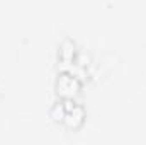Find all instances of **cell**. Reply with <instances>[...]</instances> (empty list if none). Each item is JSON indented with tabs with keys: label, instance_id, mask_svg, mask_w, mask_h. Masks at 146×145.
<instances>
[{
	"label": "cell",
	"instance_id": "7a4b0ae2",
	"mask_svg": "<svg viewBox=\"0 0 146 145\" xmlns=\"http://www.w3.org/2000/svg\"><path fill=\"white\" fill-rule=\"evenodd\" d=\"M56 87H58V94H61L63 97H72L73 94L80 89V84H78V80L75 77L65 73V75H61L58 79Z\"/></svg>",
	"mask_w": 146,
	"mask_h": 145
},
{
	"label": "cell",
	"instance_id": "6da1fadb",
	"mask_svg": "<svg viewBox=\"0 0 146 145\" xmlns=\"http://www.w3.org/2000/svg\"><path fill=\"white\" fill-rule=\"evenodd\" d=\"M53 118L65 128L68 130H76L82 126L83 123V118H85V113L83 108H80L76 103H58L54 109H53Z\"/></svg>",
	"mask_w": 146,
	"mask_h": 145
}]
</instances>
